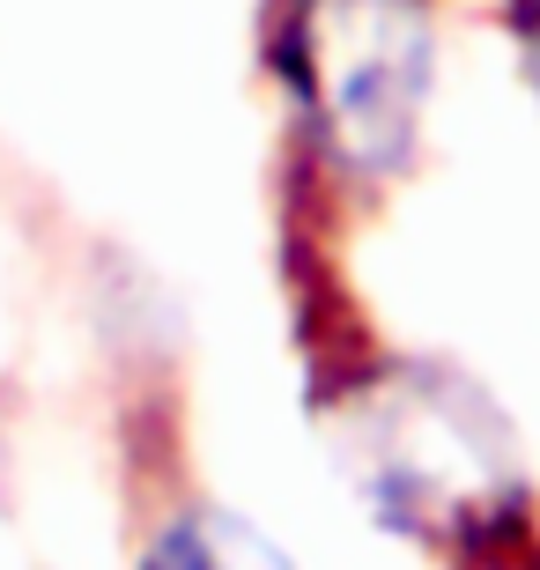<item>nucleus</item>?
Instances as JSON below:
<instances>
[{"label":"nucleus","mask_w":540,"mask_h":570,"mask_svg":"<svg viewBox=\"0 0 540 570\" xmlns=\"http://www.w3.org/2000/svg\"><path fill=\"white\" fill-rule=\"evenodd\" d=\"M341 452L363 504L393 533L444 556H497L526 519L511 430L459 371L400 363L355 385Z\"/></svg>","instance_id":"obj_1"},{"label":"nucleus","mask_w":540,"mask_h":570,"mask_svg":"<svg viewBox=\"0 0 540 570\" xmlns=\"http://www.w3.org/2000/svg\"><path fill=\"white\" fill-rule=\"evenodd\" d=\"M436 75L430 0H296L289 89L318 156L355 178H385L415 156Z\"/></svg>","instance_id":"obj_2"},{"label":"nucleus","mask_w":540,"mask_h":570,"mask_svg":"<svg viewBox=\"0 0 540 570\" xmlns=\"http://www.w3.org/2000/svg\"><path fill=\"white\" fill-rule=\"evenodd\" d=\"M134 570H296L274 533H259L229 504H178L141 541Z\"/></svg>","instance_id":"obj_3"},{"label":"nucleus","mask_w":540,"mask_h":570,"mask_svg":"<svg viewBox=\"0 0 540 570\" xmlns=\"http://www.w3.org/2000/svg\"><path fill=\"white\" fill-rule=\"evenodd\" d=\"M511 30H519V52H526V82L540 97V0H511Z\"/></svg>","instance_id":"obj_4"}]
</instances>
